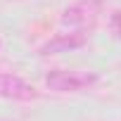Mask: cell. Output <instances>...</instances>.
I'll return each mask as SVG.
<instances>
[{"label": "cell", "instance_id": "6da1fadb", "mask_svg": "<svg viewBox=\"0 0 121 121\" xmlns=\"http://www.w3.org/2000/svg\"><path fill=\"white\" fill-rule=\"evenodd\" d=\"M95 71H67V69H52L45 74V86L57 93H81L97 83Z\"/></svg>", "mask_w": 121, "mask_h": 121}, {"label": "cell", "instance_id": "7a4b0ae2", "mask_svg": "<svg viewBox=\"0 0 121 121\" xmlns=\"http://www.w3.org/2000/svg\"><path fill=\"white\" fill-rule=\"evenodd\" d=\"M97 14H100V0H78L62 12V24L74 29H86L95 24Z\"/></svg>", "mask_w": 121, "mask_h": 121}, {"label": "cell", "instance_id": "3957f363", "mask_svg": "<svg viewBox=\"0 0 121 121\" xmlns=\"http://www.w3.org/2000/svg\"><path fill=\"white\" fill-rule=\"evenodd\" d=\"M88 43V33L86 29H74L69 33H57L55 38H50L48 43H43L38 48V55L48 57V55H59V52H69V50H78Z\"/></svg>", "mask_w": 121, "mask_h": 121}, {"label": "cell", "instance_id": "277c9868", "mask_svg": "<svg viewBox=\"0 0 121 121\" xmlns=\"http://www.w3.org/2000/svg\"><path fill=\"white\" fill-rule=\"evenodd\" d=\"M0 97L29 102V100H36V97H38V90H36L33 86H29L26 81H22L19 76L0 74Z\"/></svg>", "mask_w": 121, "mask_h": 121}, {"label": "cell", "instance_id": "5b68a950", "mask_svg": "<svg viewBox=\"0 0 121 121\" xmlns=\"http://www.w3.org/2000/svg\"><path fill=\"white\" fill-rule=\"evenodd\" d=\"M112 22H114V26H116V31H119V38H121V12H114Z\"/></svg>", "mask_w": 121, "mask_h": 121}]
</instances>
